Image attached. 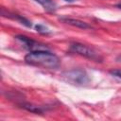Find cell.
Instances as JSON below:
<instances>
[{"label":"cell","instance_id":"13","mask_svg":"<svg viewBox=\"0 0 121 121\" xmlns=\"http://www.w3.org/2000/svg\"><path fill=\"white\" fill-rule=\"evenodd\" d=\"M117 60H118V61H120V62H121V56H119V57H118V58H117Z\"/></svg>","mask_w":121,"mask_h":121},{"label":"cell","instance_id":"4","mask_svg":"<svg viewBox=\"0 0 121 121\" xmlns=\"http://www.w3.org/2000/svg\"><path fill=\"white\" fill-rule=\"evenodd\" d=\"M16 40H18L26 49L30 50V51H37V50H48L49 48L44 45V44H42L34 40H32L31 38L29 37H26V36H24V35H18L15 37Z\"/></svg>","mask_w":121,"mask_h":121},{"label":"cell","instance_id":"12","mask_svg":"<svg viewBox=\"0 0 121 121\" xmlns=\"http://www.w3.org/2000/svg\"><path fill=\"white\" fill-rule=\"evenodd\" d=\"M64 1H66V2H69V3H72V2H74V1H76V0H64Z\"/></svg>","mask_w":121,"mask_h":121},{"label":"cell","instance_id":"9","mask_svg":"<svg viewBox=\"0 0 121 121\" xmlns=\"http://www.w3.org/2000/svg\"><path fill=\"white\" fill-rule=\"evenodd\" d=\"M35 29H36L37 32H39L41 34H49L50 33V30L46 26H44L43 25H42V24L36 25L35 26Z\"/></svg>","mask_w":121,"mask_h":121},{"label":"cell","instance_id":"3","mask_svg":"<svg viewBox=\"0 0 121 121\" xmlns=\"http://www.w3.org/2000/svg\"><path fill=\"white\" fill-rule=\"evenodd\" d=\"M70 51L95 61H102V57L95 49L80 43H72L70 44Z\"/></svg>","mask_w":121,"mask_h":121},{"label":"cell","instance_id":"11","mask_svg":"<svg viewBox=\"0 0 121 121\" xmlns=\"http://www.w3.org/2000/svg\"><path fill=\"white\" fill-rule=\"evenodd\" d=\"M116 7H117L118 9H121V3H119V4H117V5H116Z\"/></svg>","mask_w":121,"mask_h":121},{"label":"cell","instance_id":"6","mask_svg":"<svg viewBox=\"0 0 121 121\" xmlns=\"http://www.w3.org/2000/svg\"><path fill=\"white\" fill-rule=\"evenodd\" d=\"M33 1L40 4L48 12H54L57 9V5L53 0H33Z\"/></svg>","mask_w":121,"mask_h":121},{"label":"cell","instance_id":"5","mask_svg":"<svg viewBox=\"0 0 121 121\" xmlns=\"http://www.w3.org/2000/svg\"><path fill=\"white\" fill-rule=\"evenodd\" d=\"M59 21H60L61 23H64V24H67V25H70V26H73L81 28V29L91 28V26L88 23H86L84 21H81V20H78V19L67 17V16H61V17H60L59 18Z\"/></svg>","mask_w":121,"mask_h":121},{"label":"cell","instance_id":"10","mask_svg":"<svg viewBox=\"0 0 121 121\" xmlns=\"http://www.w3.org/2000/svg\"><path fill=\"white\" fill-rule=\"evenodd\" d=\"M110 74L115 78H118L121 79V70L120 69H113V70H111L110 71Z\"/></svg>","mask_w":121,"mask_h":121},{"label":"cell","instance_id":"7","mask_svg":"<svg viewBox=\"0 0 121 121\" xmlns=\"http://www.w3.org/2000/svg\"><path fill=\"white\" fill-rule=\"evenodd\" d=\"M20 106L22 108H24L25 110H26L28 112H34V113H40V114H42L43 112V110L40 106H37V105H34V104H31V103L23 102V103L20 104Z\"/></svg>","mask_w":121,"mask_h":121},{"label":"cell","instance_id":"1","mask_svg":"<svg viewBox=\"0 0 121 121\" xmlns=\"http://www.w3.org/2000/svg\"><path fill=\"white\" fill-rule=\"evenodd\" d=\"M25 61L30 65L47 69H56L60 64L59 57L49 50L30 51L26 55Z\"/></svg>","mask_w":121,"mask_h":121},{"label":"cell","instance_id":"2","mask_svg":"<svg viewBox=\"0 0 121 121\" xmlns=\"http://www.w3.org/2000/svg\"><path fill=\"white\" fill-rule=\"evenodd\" d=\"M61 79L76 86H86L91 81L87 72L82 69H71L65 71L61 74Z\"/></svg>","mask_w":121,"mask_h":121},{"label":"cell","instance_id":"8","mask_svg":"<svg viewBox=\"0 0 121 121\" xmlns=\"http://www.w3.org/2000/svg\"><path fill=\"white\" fill-rule=\"evenodd\" d=\"M7 14H9V15H6L7 17H9V18H11V19L17 20V21L20 22L22 25H24V26H27V27H31V26H32L31 22H30L29 20H27L26 18L21 16V15L14 14V13H9V12H7Z\"/></svg>","mask_w":121,"mask_h":121}]
</instances>
